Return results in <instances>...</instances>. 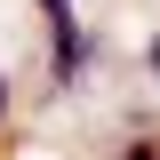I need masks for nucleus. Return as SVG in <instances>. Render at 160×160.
Instances as JSON below:
<instances>
[{
    "label": "nucleus",
    "mask_w": 160,
    "mask_h": 160,
    "mask_svg": "<svg viewBox=\"0 0 160 160\" xmlns=\"http://www.w3.org/2000/svg\"><path fill=\"white\" fill-rule=\"evenodd\" d=\"M40 8H48V40H56V64H48V72H56V88H72V80H80V64H88L80 8H72V0H40Z\"/></svg>",
    "instance_id": "obj_1"
},
{
    "label": "nucleus",
    "mask_w": 160,
    "mask_h": 160,
    "mask_svg": "<svg viewBox=\"0 0 160 160\" xmlns=\"http://www.w3.org/2000/svg\"><path fill=\"white\" fill-rule=\"evenodd\" d=\"M0 120H8V80H0Z\"/></svg>",
    "instance_id": "obj_3"
},
{
    "label": "nucleus",
    "mask_w": 160,
    "mask_h": 160,
    "mask_svg": "<svg viewBox=\"0 0 160 160\" xmlns=\"http://www.w3.org/2000/svg\"><path fill=\"white\" fill-rule=\"evenodd\" d=\"M120 160H160V144H152V136H128V152H120Z\"/></svg>",
    "instance_id": "obj_2"
}]
</instances>
